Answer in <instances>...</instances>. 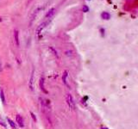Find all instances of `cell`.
Here are the masks:
<instances>
[{
	"label": "cell",
	"mask_w": 138,
	"mask_h": 129,
	"mask_svg": "<svg viewBox=\"0 0 138 129\" xmlns=\"http://www.w3.org/2000/svg\"><path fill=\"white\" fill-rule=\"evenodd\" d=\"M29 88H30V90H33V74H32V76H31L30 78V81H29Z\"/></svg>",
	"instance_id": "obj_11"
},
{
	"label": "cell",
	"mask_w": 138,
	"mask_h": 129,
	"mask_svg": "<svg viewBox=\"0 0 138 129\" xmlns=\"http://www.w3.org/2000/svg\"><path fill=\"white\" fill-rule=\"evenodd\" d=\"M16 120H17V124H18V125L20 126L21 127H24V121H23V117L21 116V115H17V118H16Z\"/></svg>",
	"instance_id": "obj_2"
},
{
	"label": "cell",
	"mask_w": 138,
	"mask_h": 129,
	"mask_svg": "<svg viewBox=\"0 0 138 129\" xmlns=\"http://www.w3.org/2000/svg\"><path fill=\"white\" fill-rule=\"evenodd\" d=\"M82 10H83V12H87V11L89 10V8L86 6V5H84V6H83Z\"/></svg>",
	"instance_id": "obj_12"
},
{
	"label": "cell",
	"mask_w": 138,
	"mask_h": 129,
	"mask_svg": "<svg viewBox=\"0 0 138 129\" xmlns=\"http://www.w3.org/2000/svg\"><path fill=\"white\" fill-rule=\"evenodd\" d=\"M0 96H1V100H2L3 103H5V99H4V90H0Z\"/></svg>",
	"instance_id": "obj_9"
},
{
	"label": "cell",
	"mask_w": 138,
	"mask_h": 129,
	"mask_svg": "<svg viewBox=\"0 0 138 129\" xmlns=\"http://www.w3.org/2000/svg\"><path fill=\"white\" fill-rule=\"evenodd\" d=\"M66 103H67L68 106L71 109H74V107H75V104H74L73 99H72V96L70 94H66Z\"/></svg>",
	"instance_id": "obj_1"
},
{
	"label": "cell",
	"mask_w": 138,
	"mask_h": 129,
	"mask_svg": "<svg viewBox=\"0 0 138 129\" xmlns=\"http://www.w3.org/2000/svg\"><path fill=\"white\" fill-rule=\"evenodd\" d=\"M45 25H46V23H41V25H39V27H38L37 29H36V35H39V34L41 33V31L45 28Z\"/></svg>",
	"instance_id": "obj_6"
},
{
	"label": "cell",
	"mask_w": 138,
	"mask_h": 129,
	"mask_svg": "<svg viewBox=\"0 0 138 129\" xmlns=\"http://www.w3.org/2000/svg\"><path fill=\"white\" fill-rule=\"evenodd\" d=\"M100 31H101V34H102V35H105V29H100Z\"/></svg>",
	"instance_id": "obj_14"
},
{
	"label": "cell",
	"mask_w": 138,
	"mask_h": 129,
	"mask_svg": "<svg viewBox=\"0 0 138 129\" xmlns=\"http://www.w3.org/2000/svg\"><path fill=\"white\" fill-rule=\"evenodd\" d=\"M7 121H8L9 124L10 125V127H12V129H17V127H16V124H15L14 122H13L10 119V118H7Z\"/></svg>",
	"instance_id": "obj_8"
},
{
	"label": "cell",
	"mask_w": 138,
	"mask_h": 129,
	"mask_svg": "<svg viewBox=\"0 0 138 129\" xmlns=\"http://www.w3.org/2000/svg\"><path fill=\"white\" fill-rule=\"evenodd\" d=\"M54 13H55V9L53 8L51 9V10H49L47 11V15H46V18H50V17H52L54 15Z\"/></svg>",
	"instance_id": "obj_4"
},
{
	"label": "cell",
	"mask_w": 138,
	"mask_h": 129,
	"mask_svg": "<svg viewBox=\"0 0 138 129\" xmlns=\"http://www.w3.org/2000/svg\"><path fill=\"white\" fill-rule=\"evenodd\" d=\"M0 22H2V19H1V17H0Z\"/></svg>",
	"instance_id": "obj_15"
},
{
	"label": "cell",
	"mask_w": 138,
	"mask_h": 129,
	"mask_svg": "<svg viewBox=\"0 0 138 129\" xmlns=\"http://www.w3.org/2000/svg\"><path fill=\"white\" fill-rule=\"evenodd\" d=\"M101 18L104 19V20H109L111 18V15L108 12H106V11H104L101 14Z\"/></svg>",
	"instance_id": "obj_5"
},
{
	"label": "cell",
	"mask_w": 138,
	"mask_h": 129,
	"mask_svg": "<svg viewBox=\"0 0 138 129\" xmlns=\"http://www.w3.org/2000/svg\"><path fill=\"white\" fill-rule=\"evenodd\" d=\"M19 33H18V30H16L14 31V40H15V42L17 44V46H19Z\"/></svg>",
	"instance_id": "obj_3"
},
{
	"label": "cell",
	"mask_w": 138,
	"mask_h": 129,
	"mask_svg": "<svg viewBox=\"0 0 138 129\" xmlns=\"http://www.w3.org/2000/svg\"><path fill=\"white\" fill-rule=\"evenodd\" d=\"M40 87H41V89L43 90L44 92L47 93V90H46L45 88H44V78H41V79H40Z\"/></svg>",
	"instance_id": "obj_7"
},
{
	"label": "cell",
	"mask_w": 138,
	"mask_h": 129,
	"mask_svg": "<svg viewBox=\"0 0 138 129\" xmlns=\"http://www.w3.org/2000/svg\"><path fill=\"white\" fill-rule=\"evenodd\" d=\"M31 115H32V117H33V119L35 120V121H36V118H35V115H34L33 113L31 112Z\"/></svg>",
	"instance_id": "obj_13"
},
{
	"label": "cell",
	"mask_w": 138,
	"mask_h": 129,
	"mask_svg": "<svg viewBox=\"0 0 138 129\" xmlns=\"http://www.w3.org/2000/svg\"><path fill=\"white\" fill-rule=\"evenodd\" d=\"M103 129H107V128H103Z\"/></svg>",
	"instance_id": "obj_16"
},
{
	"label": "cell",
	"mask_w": 138,
	"mask_h": 129,
	"mask_svg": "<svg viewBox=\"0 0 138 129\" xmlns=\"http://www.w3.org/2000/svg\"><path fill=\"white\" fill-rule=\"evenodd\" d=\"M66 77H67V72H64V74H63V76H62V80H63V82L64 84H66Z\"/></svg>",
	"instance_id": "obj_10"
}]
</instances>
